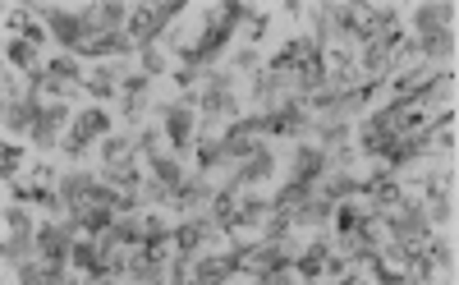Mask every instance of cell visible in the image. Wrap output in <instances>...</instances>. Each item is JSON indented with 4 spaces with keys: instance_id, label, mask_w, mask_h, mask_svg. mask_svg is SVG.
<instances>
[{
    "instance_id": "obj_1",
    "label": "cell",
    "mask_w": 459,
    "mask_h": 285,
    "mask_svg": "<svg viewBox=\"0 0 459 285\" xmlns=\"http://www.w3.org/2000/svg\"><path fill=\"white\" fill-rule=\"evenodd\" d=\"M253 10L249 5H239V0H234V5H221V10H211L207 14V28H202V42L198 46H179V56H184V65L188 69H202V65H211L216 56H221V46L230 42V33L239 28V23H244Z\"/></svg>"
},
{
    "instance_id": "obj_2",
    "label": "cell",
    "mask_w": 459,
    "mask_h": 285,
    "mask_svg": "<svg viewBox=\"0 0 459 285\" xmlns=\"http://www.w3.org/2000/svg\"><path fill=\"white\" fill-rule=\"evenodd\" d=\"M450 5H418L414 10V28H418V51L431 60H450L455 51V33H450Z\"/></svg>"
},
{
    "instance_id": "obj_3",
    "label": "cell",
    "mask_w": 459,
    "mask_h": 285,
    "mask_svg": "<svg viewBox=\"0 0 459 285\" xmlns=\"http://www.w3.org/2000/svg\"><path fill=\"white\" fill-rule=\"evenodd\" d=\"M179 10H184V5H175V0H170V5H138V10L129 14V42L138 46V51H152V42L166 33V23H170Z\"/></svg>"
},
{
    "instance_id": "obj_4",
    "label": "cell",
    "mask_w": 459,
    "mask_h": 285,
    "mask_svg": "<svg viewBox=\"0 0 459 285\" xmlns=\"http://www.w3.org/2000/svg\"><path fill=\"white\" fill-rule=\"evenodd\" d=\"M92 139H111V115H106L101 107H88L83 115L74 120V129H69V139L60 143V152H65V157H83V152L92 147Z\"/></svg>"
},
{
    "instance_id": "obj_5",
    "label": "cell",
    "mask_w": 459,
    "mask_h": 285,
    "mask_svg": "<svg viewBox=\"0 0 459 285\" xmlns=\"http://www.w3.org/2000/svg\"><path fill=\"white\" fill-rule=\"evenodd\" d=\"M308 129V115L299 101H285V107H272L266 115H257V139L262 134H281V139H304Z\"/></svg>"
},
{
    "instance_id": "obj_6",
    "label": "cell",
    "mask_w": 459,
    "mask_h": 285,
    "mask_svg": "<svg viewBox=\"0 0 459 285\" xmlns=\"http://www.w3.org/2000/svg\"><path fill=\"white\" fill-rule=\"evenodd\" d=\"M386 230L395 235V244H423L427 240V212H423V202L404 198V207H395V212L386 217Z\"/></svg>"
},
{
    "instance_id": "obj_7",
    "label": "cell",
    "mask_w": 459,
    "mask_h": 285,
    "mask_svg": "<svg viewBox=\"0 0 459 285\" xmlns=\"http://www.w3.org/2000/svg\"><path fill=\"white\" fill-rule=\"evenodd\" d=\"M331 79V65H327V51H321V42L308 46V56L299 60V69H294V88H299V97H313L321 92Z\"/></svg>"
},
{
    "instance_id": "obj_8",
    "label": "cell",
    "mask_w": 459,
    "mask_h": 285,
    "mask_svg": "<svg viewBox=\"0 0 459 285\" xmlns=\"http://www.w3.org/2000/svg\"><path fill=\"white\" fill-rule=\"evenodd\" d=\"M294 267V257L281 249V244H257V249H244V272H253L257 281L262 276H272V272H289Z\"/></svg>"
},
{
    "instance_id": "obj_9",
    "label": "cell",
    "mask_w": 459,
    "mask_h": 285,
    "mask_svg": "<svg viewBox=\"0 0 459 285\" xmlns=\"http://www.w3.org/2000/svg\"><path fill=\"white\" fill-rule=\"evenodd\" d=\"M5 226H10V240H5V263H14V267H23L28 263V244H33V226H28V217L19 212V207H10L5 212Z\"/></svg>"
},
{
    "instance_id": "obj_10",
    "label": "cell",
    "mask_w": 459,
    "mask_h": 285,
    "mask_svg": "<svg viewBox=\"0 0 459 285\" xmlns=\"http://www.w3.org/2000/svg\"><path fill=\"white\" fill-rule=\"evenodd\" d=\"M161 120H166L170 147L184 157V152L194 147V107H188V101H179V107H161Z\"/></svg>"
},
{
    "instance_id": "obj_11",
    "label": "cell",
    "mask_w": 459,
    "mask_h": 285,
    "mask_svg": "<svg viewBox=\"0 0 459 285\" xmlns=\"http://www.w3.org/2000/svg\"><path fill=\"white\" fill-rule=\"evenodd\" d=\"M202 115H207V120L234 115V92H230V74H211V79H207V92H202Z\"/></svg>"
},
{
    "instance_id": "obj_12",
    "label": "cell",
    "mask_w": 459,
    "mask_h": 285,
    "mask_svg": "<svg viewBox=\"0 0 459 285\" xmlns=\"http://www.w3.org/2000/svg\"><path fill=\"white\" fill-rule=\"evenodd\" d=\"M74 267L78 272H88V281H101V276H111V263H106V253L97 240H74Z\"/></svg>"
},
{
    "instance_id": "obj_13",
    "label": "cell",
    "mask_w": 459,
    "mask_h": 285,
    "mask_svg": "<svg viewBox=\"0 0 459 285\" xmlns=\"http://www.w3.org/2000/svg\"><path fill=\"white\" fill-rule=\"evenodd\" d=\"M272 170H276V157L262 147V152H253L249 162H239V170H234L230 179H234L239 189H249V185H257V179H272Z\"/></svg>"
},
{
    "instance_id": "obj_14",
    "label": "cell",
    "mask_w": 459,
    "mask_h": 285,
    "mask_svg": "<svg viewBox=\"0 0 459 285\" xmlns=\"http://www.w3.org/2000/svg\"><path fill=\"white\" fill-rule=\"evenodd\" d=\"M321 170H327V152H317V147H299V162H294V179L299 185H321Z\"/></svg>"
},
{
    "instance_id": "obj_15",
    "label": "cell",
    "mask_w": 459,
    "mask_h": 285,
    "mask_svg": "<svg viewBox=\"0 0 459 285\" xmlns=\"http://www.w3.org/2000/svg\"><path fill=\"white\" fill-rule=\"evenodd\" d=\"M69 120V107H60V101H56V107H42L37 111V124H33V139L42 143V147H51V143H56V129Z\"/></svg>"
},
{
    "instance_id": "obj_16",
    "label": "cell",
    "mask_w": 459,
    "mask_h": 285,
    "mask_svg": "<svg viewBox=\"0 0 459 285\" xmlns=\"http://www.w3.org/2000/svg\"><path fill=\"white\" fill-rule=\"evenodd\" d=\"M327 263H331V244H327V240H317L308 253H299V257H294V272H299L304 281H313V276H321V272H327Z\"/></svg>"
},
{
    "instance_id": "obj_17",
    "label": "cell",
    "mask_w": 459,
    "mask_h": 285,
    "mask_svg": "<svg viewBox=\"0 0 459 285\" xmlns=\"http://www.w3.org/2000/svg\"><path fill=\"white\" fill-rule=\"evenodd\" d=\"M147 88H152L147 74H138V79H129V83L120 88V107H124V115H129V120H138V115H143V107H147Z\"/></svg>"
},
{
    "instance_id": "obj_18",
    "label": "cell",
    "mask_w": 459,
    "mask_h": 285,
    "mask_svg": "<svg viewBox=\"0 0 459 285\" xmlns=\"http://www.w3.org/2000/svg\"><path fill=\"white\" fill-rule=\"evenodd\" d=\"M147 166H152V175H156V189L175 194V189L184 185V170H179V162H175V157H161V152H152Z\"/></svg>"
},
{
    "instance_id": "obj_19",
    "label": "cell",
    "mask_w": 459,
    "mask_h": 285,
    "mask_svg": "<svg viewBox=\"0 0 459 285\" xmlns=\"http://www.w3.org/2000/svg\"><path fill=\"white\" fill-rule=\"evenodd\" d=\"M207 235H211V226H207V221H198V217H194V221H184V226L175 230V253H188V257H194V253L202 249V240H207Z\"/></svg>"
},
{
    "instance_id": "obj_20",
    "label": "cell",
    "mask_w": 459,
    "mask_h": 285,
    "mask_svg": "<svg viewBox=\"0 0 459 285\" xmlns=\"http://www.w3.org/2000/svg\"><path fill=\"white\" fill-rule=\"evenodd\" d=\"M216 194H211V185L207 179H184V185L170 194V202L179 207V212H188V207H198V202H211Z\"/></svg>"
},
{
    "instance_id": "obj_21",
    "label": "cell",
    "mask_w": 459,
    "mask_h": 285,
    "mask_svg": "<svg viewBox=\"0 0 459 285\" xmlns=\"http://www.w3.org/2000/svg\"><path fill=\"white\" fill-rule=\"evenodd\" d=\"M129 51H133L129 33H111V37H101V42L83 46V51H78V56H88V60H101V56H129Z\"/></svg>"
},
{
    "instance_id": "obj_22",
    "label": "cell",
    "mask_w": 459,
    "mask_h": 285,
    "mask_svg": "<svg viewBox=\"0 0 459 285\" xmlns=\"http://www.w3.org/2000/svg\"><path fill=\"white\" fill-rule=\"evenodd\" d=\"M5 60L19 65V69H28V79H33V74H42L37 69V46H28V42H10L5 46Z\"/></svg>"
},
{
    "instance_id": "obj_23",
    "label": "cell",
    "mask_w": 459,
    "mask_h": 285,
    "mask_svg": "<svg viewBox=\"0 0 459 285\" xmlns=\"http://www.w3.org/2000/svg\"><path fill=\"white\" fill-rule=\"evenodd\" d=\"M46 74H51V79H56V83H69V88H83V69H78L69 56H60V60H51L46 65Z\"/></svg>"
},
{
    "instance_id": "obj_24",
    "label": "cell",
    "mask_w": 459,
    "mask_h": 285,
    "mask_svg": "<svg viewBox=\"0 0 459 285\" xmlns=\"http://www.w3.org/2000/svg\"><path fill=\"white\" fill-rule=\"evenodd\" d=\"M331 217H336V230L349 240V235H354V230L363 226V217H368V212H359L354 202H336V212H331Z\"/></svg>"
},
{
    "instance_id": "obj_25",
    "label": "cell",
    "mask_w": 459,
    "mask_h": 285,
    "mask_svg": "<svg viewBox=\"0 0 459 285\" xmlns=\"http://www.w3.org/2000/svg\"><path fill=\"white\" fill-rule=\"evenodd\" d=\"M115 74H120V69H97L92 79L83 83V92H92V97H101V101H111V97L120 92V88H115Z\"/></svg>"
},
{
    "instance_id": "obj_26",
    "label": "cell",
    "mask_w": 459,
    "mask_h": 285,
    "mask_svg": "<svg viewBox=\"0 0 459 285\" xmlns=\"http://www.w3.org/2000/svg\"><path fill=\"white\" fill-rule=\"evenodd\" d=\"M101 157H106V166H115V162H129V157H133V143H129V139H115V134H111V139L101 143Z\"/></svg>"
},
{
    "instance_id": "obj_27",
    "label": "cell",
    "mask_w": 459,
    "mask_h": 285,
    "mask_svg": "<svg viewBox=\"0 0 459 285\" xmlns=\"http://www.w3.org/2000/svg\"><path fill=\"white\" fill-rule=\"evenodd\" d=\"M211 166H230V157H226L221 143H202V147H198V170H211Z\"/></svg>"
},
{
    "instance_id": "obj_28",
    "label": "cell",
    "mask_w": 459,
    "mask_h": 285,
    "mask_svg": "<svg viewBox=\"0 0 459 285\" xmlns=\"http://www.w3.org/2000/svg\"><path fill=\"white\" fill-rule=\"evenodd\" d=\"M19 162H23V147H14V143H5V152H0V175H14L19 170Z\"/></svg>"
},
{
    "instance_id": "obj_29",
    "label": "cell",
    "mask_w": 459,
    "mask_h": 285,
    "mask_svg": "<svg viewBox=\"0 0 459 285\" xmlns=\"http://www.w3.org/2000/svg\"><path fill=\"white\" fill-rule=\"evenodd\" d=\"M257 285H299V281H294V272H272V276H262Z\"/></svg>"
}]
</instances>
